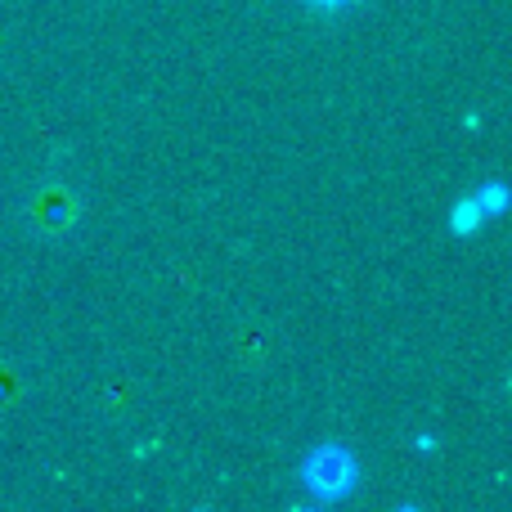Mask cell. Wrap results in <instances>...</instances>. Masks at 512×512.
I'll return each mask as SVG.
<instances>
[{
  "mask_svg": "<svg viewBox=\"0 0 512 512\" xmlns=\"http://www.w3.org/2000/svg\"><path fill=\"white\" fill-rule=\"evenodd\" d=\"M355 481H360V463L337 441L315 445V450L301 459V486L310 490L315 504H337V499H346L355 490Z\"/></svg>",
  "mask_w": 512,
  "mask_h": 512,
  "instance_id": "6da1fadb",
  "label": "cell"
},
{
  "mask_svg": "<svg viewBox=\"0 0 512 512\" xmlns=\"http://www.w3.org/2000/svg\"><path fill=\"white\" fill-rule=\"evenodd\" d=\"M77 216H81V198L68 185H45L32 203V221L45 234H68L77 225Z\"/></svg>",
  "mask_w": 512,
  "mask_h": 512,
  "instance_id": "7a4b0ae2",
  "label": "cell"
},
{
  "mask_svg": "<svg viewBox=\"0 0 512 512\" xmlns=\"http://www.w3.org/2000/svg\"><path fill=\"white\" fill-rule=\"evenodd\" d=\"M486 221H490V216L481 212V203H477V198H472V194L463 198V203H454V212H450V230L459 234V239H468V234H477Z\"/></svg>",
  "mask_w": 512,
  "mask_h": 512,
  "instance_id": "3957f363",
  "label": "cell"
},
{
  "mask_svg": "<svg viewBox=\"0 0 512 512\" xmlns=\"http://www.w3.org/2000/svg\"><path fill=\"white\" fill-rule=\"evenodd\" d=\"M472 198H477V203H481V212H486V216H504V212H508V189L499 185V180H490V185H481Z\"/></svg>",
  "mask_w": 512,
  "mask_h": 512,
  "instance_id": "277c9868",
  "label": "cell"
},
{
  "mask_svg": "<svg viewBox=\"0 0 512 512\" xmlns=\"http://www.w3.org/2000/svg\"><path fill=\"white\" fill-rule=\"evenodd\" d=\"M306 9H315V14H346V9H355L360 0H301Z\"/></svg>",
  "mask_w": 512,
  "mask_h": 512,
  "instance_id": "5b68a950",
  "label": "cell"
},
{
  "mask_svg": "<svg viewBox=\"0 0 512 512\" xmlns=\"http://www.w3.org/2000/svg\"><path fill=\"white\" fill-rule=\"evenodd\" d=\"M414 450H423V454H427V450H436V436H427V432H423V436L414 441Z\"/></svg>",
  "mask_w": 512,
  "mask_h": 512,
  "instance_id": "8992f818",
  "label": "cell"
}]
</instances>
